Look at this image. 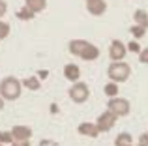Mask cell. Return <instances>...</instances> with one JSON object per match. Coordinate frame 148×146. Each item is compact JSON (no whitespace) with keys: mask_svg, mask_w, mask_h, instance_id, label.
Wrapping results in <instances>:
<instances>
[{"mask_svg":"<svg viewBox=\"0 0 148 146\" xmlns=\"http://www.w3.org/2000/svg\"><path fill=\"white\" fill-rule=\"evenodd\" d=\"M77 131H79V135L90 137V139H96V137L99 135V129H98V126H96V122L94 124H92V122H83V124H79Z\"/></svg>","mask_w":148,"mask_h":146,"instance_id":"52a82bcc","label":"cell"},{"mask_svg":"<svg viewBox=\"0 0 148 146\" xmlns=\"http://www.w3.org/2000/svg\"><path fill=\"white\" fill-rule=\"evenodd\" d=\"M68 96H69V99H71L73 103H84L88 98H90V88H88L86 83H81V81H77V83L71 84Z\"/></svg>","mask_w":148,"mask_h":146,"instance_id":"3957f363","label":"cell"},{"mask_svg":"<svg viewBox=\"0 0 148 146\" xmlns=\"http://www.w3.org/2000/svg\"><path fill=\"white\" fill-rule=\"evenodd\" d=\"M0 143H2V144H11V143H13V135H11V131H0Z\"/></svg>","mask_w":148,"mask_h":146,"instance_id":"44dd1931","label":"cell"},{"mask_svg":"<svg viewBox=\"0 0 148 146\" xmlns=\"http://www.w3.org/2000/svg\"><path fill=\"white\" fill-rule=\"evenodd\" d=\"M86 10H88L90 15L99 17V15H103L105 10H107V2H105V0H90V2H86Z\"/></svg>","mask_w":148,"mask_h":146,"instance_id":"30bf717a","label":"cell"},{"mask_svg":"<svg viewBox=\"0 0 148 146\" xmlns=\"http://www.w3.org/2000/svg\"><path fill=\"white\" fill-rule=\"evenodd\" d=\"M130 75H131V68H130V64H126V62H112L111 66L107 68V77H109V81H112V83H126L127 79H130Z\"/></svg>","mask_w":148,"mask_h":146,"instance_id":"7a4b0ae2","label":"cell"},{"mask_svg":"<svg viewBox=\"0 0 148 146\" xmlns=\"http://www.w3.org/2000/svg\"><path fill=\"white\" fill-rule=\"evenodd\" d=\"M38 75H40L41 79H47V71H40V73H38Z\"/></svg>","mask_w":148,"mask_h":146,"instance_id":"4316f807","label":"cell"},{"mask_svg":"<svg viewBox=\"0 0 148 146\" xmlns=\"http://www.w3.org/2000/svg\"><path fill=\"white\" fill-rule=\"evenodd\" d=\"M130 144H133V137H131L127 131H124V133H120V135H116L114 146H130Z\"/></svg>","mask_w":148,"mask_h":146,"instance_id":"9a60e30c","label":"cell"},{"mask_svg":"<svg viewBox=\"0 0 148 146\" xmlns=\"http://www.w3.org/2000/svg\"><path fill=\"white\" fill-rule=\"evenodd\" d=\"M139 62H141V64H148V47L143 49V51L139 53Z\"/></svg>","mask_w":148,"mask_h":146,"instance_id":"cb8c5ba5","label":"cell"},{"mask_svg":"<svg viewBox=\"0 0 148 146\" xmlns=\"http://www.w3.org/2000/svg\"><path fill=\"white\" fill-rule=\"evenodd\" d=\"M103 92L109 96V98H116V96H118V83H112V81H109V83L103 86Z\"/></svg>","mask_w":148,"mask_h":146,"instance_id":"ac0fdd59","label":"cell"},{"mask_svg":"<svg viewBox=\"0 0 148 146\" xmlns=\"http://www.w3.org/2000/svg\"><path fill=\"white\" fill-rule=\"evenodd\" d=\"M21 83H23V86H26L28 90H40V88H41L40 79H38V77H34V75L26 77V79H25V81H21Z\"/></svg>","mask_w":148,"mask_h":146,"instance_id":"2e32d148","label":"cell"},{"mask_svg":"<svg viewBox=\"0 0 148 146\" xmlns=\"http://www.w3.org/2000/svg\"><path fill=\"white\" fill-rule=\"evenodd\" d=\"M126 53H127L126 43H122L120 40H112L111 41V45H109V58H111L112 62H120V60H124Z\"/></svg>","mask_w":148,"mask_h":146,"instance_id":"8992f818","label":"cell"},{"mask_svg":"<svg viewBox=\"0 0 148 146\" xmlns=\"http://www.w3.org/2000/svg\"><path fill=\"white\" fill-rule=\"evenodd\" d=\"M126 47H127V51H130V53H137V55H139V53L143 51V49H141V45H139V43H137L135 40H131L130 43L126 45Z\"/></svg>","mask_w":148,"mask_h":146,"instance_id":"7402d4cb","label":"cell"},{"mask_svg":"<svg viewBox=\"0 0 148 146\" xmlns=\"http://www.w3.org/2000/svg\"><path fill=\"white\" fill-rule=\"evenodd\" d=\"M130 32H131V36H133V38H137V40H139V38H143L146 34V28H143V26H139V25H133L130 28Z\"/></svg>","mask_w":148,"mask_h":146,"instance_id":"d6986e66","label":"cell"},{"mask_svg":"<svg viewBox=\"0 0 148 146\" xmlns=\"http://www.w3.org/2000/svg\"><path fill=\"white\" fill-rule=\"evenodd\" d=\"M64 77L69 83H77L81 79V68L77 64H66L64 66Z\"/></svg>","mask_w":148,"mask_h":146,"instance_id":"8fae6325","label":"cell"},{"mask_svg":"<svg viewBox=\"0 0 148 146\" xmlns=\"http://www.w3.org/2000/svg\"><path fill=\"white\" fill-rule=\"evenodd\" d=\"M133 21H135V25H139V26H143V28H148V11L146 10H135V13H133Z\"/></svg>","mask_w":148,"mask_h":146,"instance_id":"4fadbf2b","label":"cell"},{"mask_svg":"<svg viewBox=\"0 0 148 146\" xmlns=\"http://www.w3.org/2000/svg\"><path fill=\"white\" fill-rule=\"evenodd\" d=\"M11 135H13V141H30L32 129L28 126H13L11 128Z\"/></svg>","mask_w":148,"mask_h":146,"instance_id":"ba28073f","label":"cell"},{"mask_svg":"<svg viewBox=\"0 0 148 146\" xmlns=\"http://www.w3.org/2000/svg\"><path fill=\"white\" fill-rule=\"evenodd\" d=\"M8 36H10V25L6 21H0V41L6 40Z\"/></svg>","mask_w":148,"mask_h":146,"instance_id":"ffe728a7","label":"cell"},{"mask_svg":"<svg viewBox=\"0 0 148 146\" xmlns=\"http://www.w3.org/2000/svg\"><path fill=\"white\" fill-rule=\"evenodd\" d=\"M0 146H4V144H2V143H0Z\"/></svg>","mask_w":148,"mask_h":146,"instance_id":"f1b7e54d","label":"cell"},{"mask_svg":"<svg viewBox=\"0 0 148 146\" xmlns=\"http://www.w3.org/2000/svg\"><path fill=\"white\" fill-rule=\"evenodd\" d=\"M11 146H30V141H13Z\"/></svg>","mask_w":148,"mask_h":146,"instance_id":"484cf974","label":"cell"},{"mask_svg":"<svg viewBox=\"0 0 148 146\" xmlns=\"http://www.w3.org/2000/svg\"><path fill=\"white\" fill-rule=\"evenodd\" d=\"M88 43H90V41H86V40H71L68 43V51L71 53L73 56H79L81 58V55H83L84 49L88 47Z\"/></svg>","mask_w":148,"mask_h":146,"instance_id":"9c48e42d","label":"cell"},{"mask_svg":"<svg viewBox=\"0 0 148 146\" xmlns=\"http://www.w3.org/2000/svg\"><path fill=\"white\" fill-rule=\"evenodd\" d=\"M130 146H133V144H130Z\"/></svg>","mask_w":148,"mask_h":146,"instance_id":"4dcf8cb0","label":"cell"},{"mask_svg":"<svg viewBox=\"0 0 148 146\" xmlns=\"http://www.w3.org/2000/svg\"><path fill=\"white\" fill-rule=\"evenodd\" d=\"M116 120H118V116L107 109V111H103V113L98 116V120H96V126H98L99 133H107V131H111V129L114 128Z\"/></svg>","mask_w":148,"mask_h":146,"instance_id":"5b68a950","label":"cell"},{"mask_svg":"<svg viewBox=\"0 0 148 146\" xmlns=\"http://www.w3.org/2000/svg\"><path fill=\"white\" fill-rule=\"evenodd\" d=\"M137 146H148V133H141V135H139Z\"/></svg>","mask_w":148,"mask_h":146,"instance_id":"603a6c76","label":"cell"},{"mask_svg":"<svg viewBox=\"0 0 148 146\" xmlns=\"http://www.w3.org/2000/svg\"><path fill=\"white\" fill-rule=\"evenodd\" d=\"M86 2H90V0H86Z\"/></svg>","mask_w":148,"mask_h":146,"instance_id":"f546056e","label":"cell"},{"mask_svg":"<svg viewBox=\"0 0 148 146\" xmlns=\"http://www.w3.org/2000/svg\"><path fill=\"white\" fill-rule=\"evenodd\" d=\"M25 6L30 8L34 13H40L47 8V0H25Z\"/></svg>","mask_w":148,"mask_h":146,"instance_id":"5bb4252c","label":"cell"},{"mask_svg":"<svg viewBox=\"0 0 148 146\" xmlns=\"http://www.w3.org/2000/svg\"><path fill=\"white\" fill-rule=\"evenodd\" d=\"M98 56H99V49L96 47L94 43H88V47L84 49V53L81 55V58L86 60V62H92V60H98Z\"/></svg>","mask_w":148,"mask_h":146,"instance_id":"7c38bea8","label":"cell"},{"mask_svg":"<svg viewBox=\"0 0 148 146\" xmlns=\"http://www.w3.org/2000/svg\"><path fill=\"white\" fill-rule=\"evenodd\" d=\"M4 101H6V99H4V98H0V109H4Z\"/></svg>","mask_w":148,"mask_h":146,"instance_id":"83f0119b","label":"cell"},{"mask_svg":"<svg viewBox=\"0 0 148 146\" xmlns=\"http://www.w3.org/2000/svg\"><path fill=\"white\" fill-rule=\"evenodd\" d=\"M107 109L120 118V116H127V114H130L131 105H130V101H127L126 98H118V96H116V98H109Z\"/></svg>","mask_w":148,"mask_h":146,"instance_id":"277c9868","label":"cell"},{"mask_svg":"<svg viewBox=\"0 0 148 146\" xmlns=\"http://www.w3.org/2000/svg\"><path fill=\"white\" fill-rule=\"evenodd\" d=\"M34 17H36V13H34L30 8H26V6H23L21 10L17 11V19H21V21H32Z\"/></svg>","mask_w":148,"mask_h":146,"instance_id":"e0dca14e","label":"cell"},{"mask_svg":"<svg viewBox=\"0 0 148 146\" xmlns=\"http://www.w3.org/2000/svg\"><path fill=\"white\" fill-rule=\"evenodd\" d=\"M23 92V83L17 79V77H4L0 81V98H4L6 101H15V99L21 98Z\"/></svg>","mask_w":148,"mask_h":146,"instance_id":"6da1fadb","label":"cell"},{"mask_svg":"<svg viewBox=\"0 0 148 146\" xmlns=\"http://www.w3.org/2000/svg\"><path fill=\"white\" fill-rule=\"evenodd\" d=\"M6 11H8V4L4 2V0H0V19L6 15Z\"/></svg>","mask_w":148,"mask_h":146,"instance_id":"d4e9b609","label":"cell"}]
</instances>
